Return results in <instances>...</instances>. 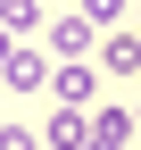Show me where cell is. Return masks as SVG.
<instances>
[{
    "instance_id": "1",
    "label": "cell",
    "mask_w": 141,
    "mask_h": 150,
    "mask_svg": "<svg viewBox=\"0 0 141 150\" xmlns=\"http://www.w3.org/2000/svg\"><path fill=\"white\" fill-rule=\"evenodd\" d=\"M50 100H58V108H100V75L83 59H58V67H50Z\"/></svg>"
},
{
    "instance_id": "3",
    "label": "cell",
    "mask_w": 141,
    "mask_h": 150,
    "mask_svg": "<svg viewBox=\"0 0 141 150\" xmlns=\"http://www.w3.org/2000/svg\"><path fill=\"white\" fill-rule=\"evenodd\" d=\"M50 67H58L50 50H25V42H17L8 67H0V83H8V92H50Z\"/></svg>"
},
{
    "instance_id": "5",
    "label": "cell",
    "mask_w": 141,
    "mask_h": 150,
    "mask_svg": "<svg viewBox=\"0 0 141 150\" xmlns=\"http://www.w3.org/2000/svg\"><path fill=\"white\" fill-rule=\"evenodd\" d=\"M83 134H91V108H58L50 134H42V150H83Z\"/></svg>"
},
{
    "instance_id": "7",
    "label": "cell",
    "mask_w": 141,
    "mask_h": 150,
    "mask_svg": "<svg viewBox=\"0 0 141 150\" xmlns=\"http://www.w3.org/2000/svg\"><path fill=\"white\" fill-rule=\"evenodd\" d=\"M0 25L8 33H42V0H0Z\"/></svg>"
},
{
    "instance_id": "11",
    "label": "cell",
    "mask_w": 141,
    "mask_h": 150,
    "mask_svg": "<svg viewBox=\"0 0 141 150\" xmlns=\"http://www.w3.org/2000/svg\"><path fill=\"white\" fill-rule=\"evenodd\" d=\"M133 134H141V100H133Z\"/></svg>"
},
{
    "instance_id": "4",
    "label": "cell",
    "mask_w": 141,
    "mask_h": 150,
    "mask_svg": "<svg viewBox=\"0 0 141 150\" xmlns=\"http://www.w3.org/2000/svg\"><path fill=\"white\" fill-rule=\"evenodd\" d=\"M83 150H141L133 108H91V134H83Z\"/></svg>"
},
{
    "instance_id": "10",
    "label": "cell",
    "mask_w": 141,
    "mask_h": 150,
    "mask_svg": "<svg viewBox=\"0 0 141 150\" xmlns=\"http://www.w3.org/2000/svg\"><path fill=\"white\" fill-rule=\"evenodd\" d=\"M8 50H17V33H8V25H0V67H8Z\"/></svg>"
},
{
    "instance_id": "2",
    "label": "cell",
    "mask_w": 141,
    "mask_h": 150,
    "mask_svg": "<svg viewBox=\"0 0 141 150\" xmlns=\"http://www.w3.org/2000/svg\"><path fill=\"white\" fill-rule=\"evenodd\" d=\"M83 50H100V25L83 8H66V17H50V59H83Z\"/></svg>"
},
{
    "instance_id": "8",
    "label": "cell",
    "mask_w": 141,
    "mask_h": 150,
    "mask_svg": "<svg viewBox=\"0 0 141 150\" xmlns=\"http://www.w3.org/2000/svg\"><path fill=\"white\" fill-rule=\"evenodd\" d=\"M75 8H83V17H91V25H100V33H116V17H125V0H75Z\"/></svg>"
},
{
    "instance_id": "9",
    "label": "cell",
    "mask_w": 141,
    "mask_h": 150,
    "mask_svg": "<svg viewBox=\"0 0 141 150\" xmlns=\"http://www.w3.org/2000/svg\"><path fill=\"white\" fill-rule=\"evenodd\" d=\"M0 150H42V134L33 125H0Z\"/></svg>"
},
{
    "instance_id": "6",
    "label": "cell",
    "mask_w": 141,
    "mask_h": 150,
    "mask_svg": "<svg viewBox=\"0 0 141 150\" xmlns=\"http://www.w3.org/2000/svg\"><path fill=\"white\" fill-rule=\"evenodd\" d=\"M100 67L108 75H141V33H100Z\"/></svg>"
}]
</instances>
